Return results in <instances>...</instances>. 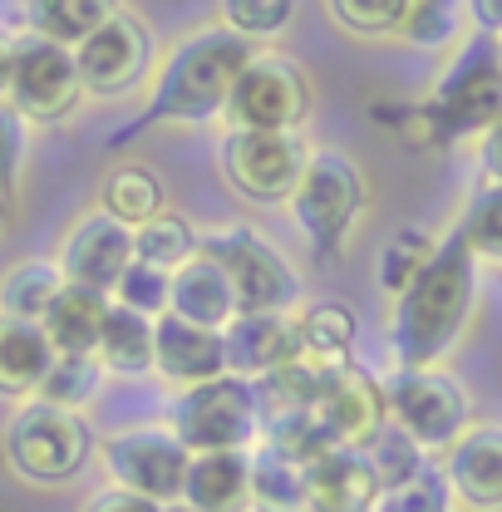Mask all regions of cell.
Instances as JSON below:
<instances>
[{
	"label": "cell",
	"instance_id": "29",
	"mask_svg": "<svg viewBox=\"0 0 502 512\" xmlns=\"http://www.w3.org/2000/svg\"><path fill=\"white\" fill-rule=\"evenodd\" d=\"M350 345H355V316L345 306L320 301L296 316V355L340 370V365H350Z\"/></svg>",
	"mask_w": 502,
	"mask_h": 512
},
{
	"label": "cell",
	"instance_id": "5",
	"mask_svg": "<svg viewBox=\"0 0 502 512\" xmlns=\"http://www.w3.org/2000/svg\"><path fill=\"white\" fill-rule=\"evenodd\" d=\"M168 429L192 448V453H227V448H251L266 429L261 389L251 380L222 375L212 384L183 389L168 409Z\"/></svg>",
	"mask_w": 502,
	"mask_h": 512
},
{
	"label": "cell",
	"instance_id": "42",
	"mask_svg": "<svg viewBox=\"0 0 502 512\" xmlns=\"http://www.w3.org/2000/svg\"><path fill=\"white\" fill-rule=\"evenodd\" d=\"M468 15H473L478 35L502 40V0H468Z\"/></svg>",
	"mask_w": 502,
	"mask_h": 512
},
{
	"label": "cell",
	"instance_id": "23",
	"mask_svg": "<svg viewBox=\"0 0 502 512\" xmlns=\"http://www.w3.org/2000/svg\"><path fill=\"white\" fill-rule=\"evenodd\" d=\"M109 311H114V296L89 291V286H64L60 301L45 316V335H50L55 355H99Z\"/></svg>",
	"mask_w": 502,
	"mask_h": 512
},
{
	"label": "cell",
	"instance_id": "6",
	"mask_svg": "<svg viewBox=\"0 0 502 512\" xmlns=\"http://www.w3.org/2000/svg\"><path fill=\"white\" fill-rule=\"evenodd\" d=\"M384 404H389V424L404 429L424 453H448L468 429H473V404L468 389L434 370H409L394 365V375L384 380Z\"/></svg>",
	"mask_w": 502,
	"mask_h": 512
},
{
	"label": "cell",
	"instance_id": "17",
	"mask_svg": "<svg viewBox=\"0 0 502 512\" xmlns=\"http://www.w3.org/2000/svg\"><path fill=\"white\" fill-rule=\"evenodd\" d=\"M153 370L168 384L183 389H197V384H212L227 375V340L222 330H207V325H192L183 316L158 320V350H153Z\"/></svg>",
	"mask_w": 502,
	"mask_h": 512
},
{
	"label": "cell",
	"instance_id": "24",
	"mask_svg": "<svg viewBox=\"0 0 502 512\" xmlns=\"http://www.w3.org/2000/svg\"><path fill=\"white\" fill-rule=\"evenodd\" d=\"M119 10H124L119 0H25V35H40V40H55L64 50H79Z\"/></svg>",
	"mask_w": 502,
	"mask_h": 512
},
{
	"label": "cell",
	"instance_id": "10",
	"mask_svg": "<svg viewBox=\"0 0 502 512\" xmlns=\"http://www.w3.org/2000/svg\"><path fill=\"white\" fill-rule=\"evenodd\" d=\"M311 114V84L286 55H251L242 69L232 99H227V124L232 133H296Z\"/></svg>",
	"mask_w": 502,
	"mask_h": 512
},
{
	"label": "cell",
	"instance_id": "14",
	"mask_svg": "<svg viewBox=\"0 0 502 512\" xmlns=\"http://www.w3.org/2000/svg\"><path fill=\"white\" fill-rule=\"evenodd\" d=\"M138 261L133 247V227H124L119 217H109L104 207L84 212L60 242V271L69 286H89V291H104L114 296L124 271Z\"/></svg>",
	"mask_w": 502,
	"mask_h": 512
},
{
	"label": "cell",
	"instance_id": "25",
	"mask_svg": "<svg viewBox=\"0 0 502 512\" xmlns=\"http://www.w3.org/2000/svg\"><path fill=\"white\" fill-rule=\"evenodd\" d=\"M153 350H158V320L138 316V311H128V306L114 301L104 340H99V365L109 375L138 380V375H153Z\"/></svg>",
	"mask_w": 502,
	"mask_h": 512
},
{
	"label": "cell",
	"instance_id": "7",
	"mask_svg": "<svg viewBox=\"0 0 502 512\" xmlns=\"http://www.w3.org/2000/svg\"><path fill=\"white\" fill-rule=\"evenodd\" d=\"M104 473L114 478V488L138 493L158 508L183 503L192 468V448L168 429V424H138V429H119L99 444Z\"/></svg>",
	"mask_w": 502,
	"mask_h": 512
},
{
	"label": "cell",
	"instance_id": "44",
	"mask_svg": "<svg viewBox=\"0 0 502 512\" xmlns=\"http://www.w3.org/2000/svg\"><path fill=\"white\" fill-rule=\"evenodd\" d=\"M10 69H15V40L0 30V99H10Z\"/></svg>",
	"mask_w": 502,
	"mask_h": 512
},
{
	"label": "cell",
	"instance_id": "33",
	"mask_svg": "<svg viewBox=\"0 0 502 512\" xmlns=\"http://www.w3.org/2000/svg\"><path fill=\"white\" fill-rule=\"evenodd\" d=\"M133 247H138V261H148V266H158V271H183L192 256L202 252L197 247V237H192L188 217H178V212H163V217H153V222H143L138 232H133Z\"/></svg>",
	"mask_w": 502,
	"mask_h": 512
},
{
	"label": "cell",
	"instance_id": "8",
	"mask_svg": "<svg viewBox=\"0 0 502 512\" xmlns=\"http://www.w3.org/2000/svg\"><path fill=\"white\" fill-rule=\"evenodd\" d=\"M202 247L227 266V276L237 286L242 316H291L301 306V276H296V266L276 252L261 232L232 227V232L207 237Z\"/></svg>",
	"mask_w": 502,
	"mask_h": 512
},
{
	"label": "cell",
	"instance_id": "34",
	"mask_svg": "<svg viewBox=\"0 0 502 512\" xmlns=\"http://www.w3.org/2000/svg\"><path fill=\"white\" fill-rule=\"evenodd\" d=\"M217 15L232 35L256 45V40H276V35L291 30L296 0H217Z\"/></svg>",
	"mask_w": 502,
	"mask_h": 512
},
{
	"label": "cell",
	"instance_id": "18",
	"mask_svg": "<svg viewBox=\"0 0 502 512\" xmlns=\"http://www.w3.org/2000/svg\"><path fill=\"white\" fill-rule=\"evenodd\" d=\"M227 375L237 380H271L296 355V320L291 316H237L227 330Z\"/></svg>",
	"mask_w": 502,
	"mask_h": 512
},
{
	"label": "cell",
	"instance_id": "45",
	"mask_svg": "<svg viewBox=\"0 0 502 512\" xmlns=\"http://www.w3.org/2000/svg\"><path fill=\"white\" fill-rule=\"evenodd\" d=\"M5 197H10V192L0 188V227H5Z\"/></svg>",
	"mask_w": 502,
	"mask_h": 512
},
{
	"label": "cell",
	"instance_id": "31",
	"mask_svg": "<svg viewBox=\"0 0 502 512\" xmlns=\"http://www.w3.org/2000/svg\"><path fill=\"white\" fill-rule=\"evenodd\" d=\"M434 252H439V242H434L424 227H399V232L384 242V252H379V266H375L379 291L399 301V296L429 271Z\"/></svg>",
	"mask_w": 502,
	"mask_h": 512
},
{
	"label": "cell",
	"instance_id": "1",
	"mask_svg": "<svg viewBox=\"0 0 502 512\" xmlns=\"http://www.w3.org/2000/svg\"><path fill=\"white\" fill-rule=\"evenodd\" d=\"M478 261L463 222L439 242V252L429 261V271L394 301L389 311V350L394 365L409 370H434L443 355L458 345L463 325L473 316L478 301Z\"/></svg>",
	"mask_w": 502,
	"mask_h": 512
},
{
	"label": "cell",
	"instance_id": "16",
	"mask_svg": "<svg viewBox=\"0 0 502 512\" xmlns=\"http://www.w3.org/2000/svg\"><path fill=\"white\" fill-rule=\"evenodd\" d=\"M443 473L463 512H502V424H473L443 453Z\"/></svg>",
	"mask_w": 502,
	"mask_h": 512
},
{
	"label": "cell",
	"instance_id": "12",
	"mask_svg": "<svg viewBox=\"0 0 502 512\" xmlns=\"http://www.w3.org/2000/svg\"><path fill=\"white\" fill-rule=\"evenodd\" d=\"M84 84H79V64L74 50H64L55 40L40 35H20L15 40V69H10V104L30 119V124H55L79 104Z\"/></svg>",
	"mask_w": 502,
	"mask_h": 512
},
{
	"label": "cell",
	"instance_id": "41",
	"mask_svg": "<svg viewBox=\"0 0 502 512\" xmlns=\"http://www.w3.org/2000/svg\"><path fill=\"white\" fill-rule=\"evenodd\" d=\"M84 512H168L158 508V503H148V498H138V493H124V488H104V493H94Z\"/></svg>",
	"mask_w": 502,
	"mask_h": 512
},
{
	"label": "cell",
	"instance_id": "37",
	"mask_svg": "<svg viewBox=\"0 0 502 512\" xmlns=\"http://www.w3.org/2000/svg\"><path fill=\"white\" fill-rule=\"evenodd\" d=\"M114 301L148 320H163L173 311V276L148 266V261H133L124 271V281H119V291H114Z\"/></svg>",
	"mask_w": 502,
	"mask_h": 512
},
{
	"label": "cell",
	"instance_id": "11",
	"mask_svg": "<svg viewBox=\"0 0 502 512\" xmlns=\"http://www.w3.org/2000/svg\"><path fill=\"white\" fill-rule=\"evenodd\" d=\"M311 163V148L296 133H227L222 173L251 202H291Z\"/></svg>",
	"mask_w": 502,
	"mask_h": 512
},
{
	"label": "cell",
	"instance_id": "9",
	"mask_svg": "<svg viewBox=\"0 0 502 512\" xmlns=\"http://www.w3.org/2000/svg\"><path fill=\"white\" fill-rule=\"evenodd\" d=\"M429 99L443 114V124L453 128V138L493 133L502 124V40H488V35L468 40L439 74Z\"/></svg>",
	"mask_w": 502,
	"mask_h": 512
},
{
	"label": "cell",
	"instance_id": "32",
	"mask_svg": "<svg viewBox=\"0 0 502 512\" xmlns=\"http://www.w3.org/2000/svg\"><path fill=\"white\" fill-rule=\"evenodd\" d=\"M104 380H109V370L99 365V355H60V360H55V370L45 375V384H40V394H35V399L84 414V404H94V399H99Z\"/></svg>",
	"mask_w": 502,
	"mask_h": 512
},
{
	"label": "cell",
	"instance_id": "19",
	"mask_svg": "<svg viewBox=\"0 0 502 512\" xmlns=\"http://www.w3.org/2000/svg\"><path fill=\"white\" fill-rule=\"evenodd\" d=\"M306 483H311V508L320 512H375L384 493L365 448H330L320 463L306 468Z\"/></svg>",
	"mask_w": 502,
	"mask_h": 512
},
{
	"label": "cell",
	"instance_id": "28",
	"mask_svg": "<svg viewBox=\"0 0 502 512\" xmlns=\"http://www.w3.org/2000/svg\"><path fill=\"white\" fill-rule=\"evenodd\" d=\"M306 508H311L306 468L261 444L251 453V512H306Z\"/></svg>",
	"mask_w": 502,
	"mask_h": 512
},
{
	"label": "cell",
	"instance_id": "35",
	"mask_svg": "<svg viewBox=\"0 0 502 512\" xmlns=\"http://www.w3.org/2000/svg\"><path fill=\"white\" fill-rule=\"evenodd\" d=\"M370 453V463H375V473H379V488L389 493V488H399V483H409L414 473H424L429 463H434V453H424V448L414 444L404 429H384L375 444L365 448Z\"/></svg>",
	"mask_w": 502,
	"mask_h": 512
},
{
	"label": "cell",
	"instance_id": "13",
	"mask_svg": "<svg viewBox=\"0 0 502 512\" xmlns=\"http://www.w3.org/2000/svg\"><path fill=\"white\" fill-rule=\"evenodd\" d=\"M148 60H153V35H148V25L133 10H119L104 30H94L74 50L79 84L94 99H119V94H128L148 74Z\"/></svg>",
	"mask_w": 502,
	"mask_h": 512
},
{
	"label": "cell",
	"instance_id": "43",
	"mask_svg": "<svg viewBox=\"0 0 502 512\" xmlns=\"http://www.w3.org/2000/svg\"><path fill=\"white\" fill-rule=\"evenodd\" d=\"M478 163H483V178H488V183H502V124L493 128V133H483Z\"/></svg>",
	"mask_w": 502,
	"mask_h": 512
},
{
	"label": "cell",
	"instance_id": "36",
	"mask_svg": "<svg viewBox=\"0 0 502 512\" xmlns=\"http://www.w3.org/2000/svg\"><path fill=\"white\" fill-rule=\"evenodd\" d=\"M453 488H448V473H443V463H429L424 473H414L409 483H399V488H389V493H379L375 512H453Z\"/></svg>",
	"mask_w": 502,
	"mask_h": 512
},
{
	"label": "cell",
	"instance_id": "30",
	"mask_svg": "<svg viewBox=\"0 0 502 512\" xmlns=\"http://www.w3.org/2000/svg\"><path fill=\"white\" fill-rule=\"evenodd\" d=\"M463 30H468V0H409L399 40L414 45V50L439 55V50L463 40Z\"/></svg>",
	"mask_w": 502,
	"mask_h": 512
},
{
	"label": "cell",
	"instance_id": "3",
	"mask_svg": "<svg viewBox=\"0 0 502 512\" xmlns=\"http://www.w3.org/2000/svg\"><path fill=\"white\" fill-rule=\"evenodd\" d=\"M5 463L20 483H35V488H60L69 478L84 473V463L94 458V429L84 414L60 409V404H45V399H25L5 434Z\"/></svg>",
	"mask_w": 502,
	"mask_h": 512
},
{
	"label": "cell",
	"instance_id": "39",
	"mask_svg": "<svg viewBox=\"0 0 502 512\" xmlns=\"http://www.w3.org/2000/svg\"><path fill=\"white\" fill-rule=\"evenodd\" d=\"M463 232L478 256H502V183H483L463 212Z\"/></svg>",
	"mask_w": 502,
	"mask_h": 512
},
{
	"label": "cell",
	"instance_id": "20",
	"mask_svg": "<svg viewBox=\"0 0 502 512\" xmlns=\"http://www.w3.org/2000/svg\"><path fill=\"white\" fill-rule=\"evenodd\" d=\"M173 316L192 320V325H207V330H227L232 320L242 316L237 286H232L227 266L207 247L192 256L183 271H173Z\"/></svg>",
	"mask_w": 502,
	"mask_h": 512
},
{
	"label": "cell",
	"instance_id": "38",
	"mask_svg": "<svg viewBox=\"0 0 502 512\" xmlns=\"http://www.w3.org/2000/svg\"><path fill=\"white\" fill-rule=\"evenodd\" d=\"M325 10L335 15L340 30L365 35V40H379V35H399L409 0H325Z\"/></svg>",
	"mask_w": 502,
	"mask_h": 512
},
{
	"label": "cell",
	"instance_id": "27",
	"mask_svg": "<svg viewBox=\"0 0 502 512\" xmlns=\"http://www.w3.org/2000/svg\"><path fill=\"white\" fill-rule=\"evenodd\" d=\"M99 207L109 212V217H119L124 227H143V222H153V217H163L168 212V188H163V178L153 173V168H143V163H124V168H114L109 178H104V188H99Z\"/></svg>",
	"mask_w": 502,
	"mask_h": 512
},
{
	"label": "cell",
	"instance_id": "47",
	"mask_svg": "<svg viewBox=\"0 0 502 512\" xmlns=\"http://www.w3.org/2000/svg\"><path fill=\"white\" fill-rule=\"evenodd\" d=\"M306 512H320V508H306Z\"/></svg>",
	"mask_w": 502,
	"mask_h": 512
},
{
	"label": "cell",
	"instance_id": "40",
	"mask_svg": "<svg viewBox=\"0 0 502 512\" xmlns=\"http://www.w3.org/2000/svg\"><path fill=\"white\" fill-rule=\"evenodd\" d=\"M25 158H30V119L10 99H0V188L5 192H15Z\"/></svg>",
	"mask_w": 502,
	"mask_h": 512
},
{
	"label": "cell",
	"instance_id": "22",
	"mask_svg": "<svg viewBox=\"0 0 502 512\" xmlns=\"http://www.w3.org/2000/svg\"><path fill=\"white\" fill-rule=\"evenodd\" d=\"M55 345L45 335V325L35 320H10L0 316V394L5 399H35L45 375L55 370Z\"/></svg>",
	"mask_w": 502,
	"mask_h": 512
},
{
	"label": "cell",
	"instance_id": "26",
	"mask_svg": "<svg viewBox=\"0 0 502 512\" xmlns=\"http://www.w3.org/2000/svg\"><path fill=\"white\" fill-rule=\"evenodd\" d=\"M69 286L60 271V261H20V266H10L5 276H0V316L10 320H35V325H45L50 316V306L60 301V291Z\"/></svg>",
	"mask_w": 502,
	"mask_h": 512
},
{
	"label": "cell",
	"instance_id": "15",
	"mask_svg": "<svg viewBox=\"0 0 502 512\" xmlns=\"http://www.w3.org/2000/svg\"><path fill=\"white\" fill-rule=\"evenodd\" d=\"M320 424L330 429L335 448H370L389 429V404H384V380L365 375L360 365H345L325 399L315 404Z\"/></svg>",
	"mask_w": 502,
	"mask_h": 512
},
{
	"label": "cell",
	"instance_id": "2",
	"mask_svg": "<svg viewBox=\"0 0 502 512\" xmlns=\"http://www.w3.org/2000/svg\"><path fill=\"white\" fill-rule=\"evenodd\" d=\"M251 55L256 50H251L242 35H232L227 25L188 35L168 55V64H163L148 109L128 128H119L114 143H128L133 133H143V128H153V124H207V119L227 114V99H232V89H237L242 69L251 64Z\"/></svg>",
	"mask_w": 502,
	"mask_h": 512
},
{
	"label": "cell",
	"instance_id": "21",
	"mask_svg": "<svg viewBox=\"0 0 502 512\" xmlns=\"http://www.w3.org/2000/svg\"><path fill=\"white\" fill-rule=\"evenodd\" d=\"M183 503L192 512H251V448L192 453Z\"/></svg>",
	"mask_w": 502,
	"mask_h": 512
},
{
	"label": "cell",
	"instance_id": "4",
	"mask_svg": "<svg viewBox=\"0 0 502 512\" xmlns=\"http://www.w3.org/2000/svg\"><path fill=\"white\" fill-rule=\"evenodd\" d=\"M365 202H370L365 168L350 153H340V148H315L301 188L291 192V217H296L301 237L311 242V252L335 261L345 237L355 232Z\"/></svg>",
	"mask_w": 502,
	"mask_h": 512
},
{
	"label": "cell",
	"instance_id": "46",
	"mask_svg": "<svg viewBox=\"0 0 502 512\" xmlns=\"http://www.w3.org/2000/svg\"><path fill=\"white\" fill-rule=\"evenodd\" d=\"M168 512H192V508H188V503H173V508H168Z\"/></svg>",
	"mask_w": 502,
	"mask_h": 512
}]
</instances>
